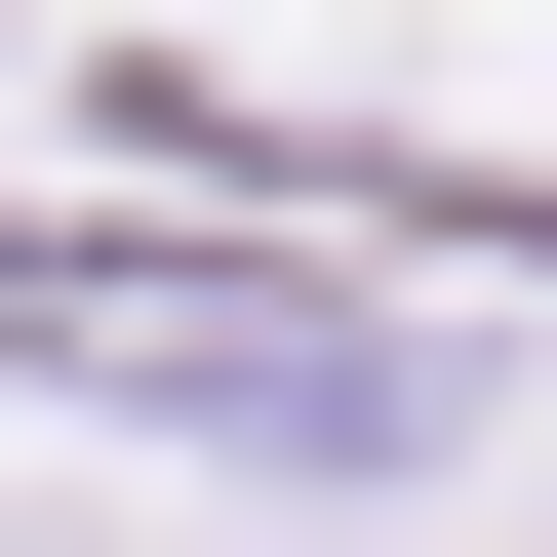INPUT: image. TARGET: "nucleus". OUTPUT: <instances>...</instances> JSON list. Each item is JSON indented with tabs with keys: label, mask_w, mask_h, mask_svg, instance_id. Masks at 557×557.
Masks as SVG:
<instances>
[{
	"label": "nucleus",
	"mask_w": 557,
	"mask_h": 557,
	"mask_svg": "<svg viewBox=\"0 0 557 557\" xmlns=\"http://www.w3.org/2000/svg\"><path fill=\"white\" fill-rule=\"evenodd\" d=\"M120 398H199V438H319V478H398V438H438V359H359V319H120Z\"/></svg>",
	"instance_id": "obj_1"
}]
</instances>
